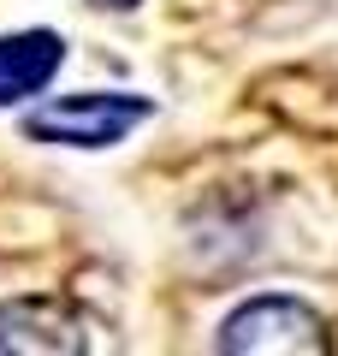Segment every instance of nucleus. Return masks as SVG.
<instances>
[{"label":"nucleus","mask_w":338,"mask_h":356,"mask_svg":"<svg viewBox=\"0 0 338 356\" xmlns=\"http://www.w3.org/2000/svg\"><path fill=\"white\" fill-rule=\"evenodd\" d=\"M143 119H149L143 95H60V102L24 113V137L72 143V149H107V143H119Z\"/></svg>","instance_id":"nucleus-1"},{"label":"nucleus","mask_w":338,"mask_h":356,"mask_svg":"<svg viewBox=\"0 0 338 356\" xmlns=\"http://www.w3.org/2000/svg\"><path fill=\"white\" fill-rule=\"evenodd\" d=\"M220 350H232V356H255V350L303 356V350H326V339H321V321L303 303H291V297H255V303H243L220 327Z\"/></svg>","instance_id":"nucleus-2"},{"label":"nucleus","mask_w":338,"mask_h":356,"mask_svg":"<svg viewBox=\"0 0 338 356\" xmlns=\"http://www.w3.org/2000/svg\"><path fill=\"white\" fill-rule=\"evenodd\" d=\"M18 350H83L77 315L48 303V297L0 303V356H18Z\"/></svg>","instance_id":"nucleus-3"},{"label":"nucleus","mask_w":338,"mask_h":356,"mask_svg":"<svg viewBox=\"0 0 338 356\" xmlns=\"http://www.w3.org/2000/svg\"><path fill=\"white\" fill-rule=\"evenodd\" d=\"M65 60V42L54 30H24V36H0V107L24 102V95H42L54 83Z\"/></svg>","instance_id":"nucleus-4"},{"label":"nucleus","mask_w":338,"mask_h":356,"mask_svg":"<svg viewBox=\"0 0 338 356\" xmlns=\"http://www.w3.org/2000/svg\"><path fill=\"white\" fill-rule=\"evenodd\" d=\"M95 6H137V0H95Z\"/></svg>","instance_id":"nucleus-5"}]
</instances>
